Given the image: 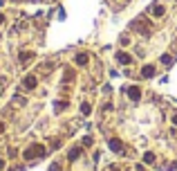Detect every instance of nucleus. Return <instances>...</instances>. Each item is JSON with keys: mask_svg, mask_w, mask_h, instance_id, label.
Wrapping results in <instances>:
<instances>
[{"mask_svg": "<svg viewBox=\"0 0 177 171\" xmlns=\"http://www.w3.org/2000/svg\"><path fill=\"white\" fill-rule=\"evenodd\" d=\"M117 61H119L121 66H130V63H132V56L128 54V52H117Z\"/></svg>", "mask_w": 177, "mask_h": 171, "instance_id": "nucleus-6", "label": "nucleus"}, {"mask_svg": "<svg viewBox=\"0 0 177 171\" xmlns=\"http://www.w3.org/2000/svg\"><path fill=\"white\" fill-rule=\"evenodd\" d=\"M119 43H121L123 47H128V45H130V36H128V34H123V36H121V41H119Z\"/></svg>", "mask_w": 177, "mask_h": 171, "instance_id": "nucleus-11", "label": "nucleus"}, {"mask_svg": "<svg viewBox=\"0 0 177 171\" xmlns=\"http://www.w3.org/2000/svg\"><path fill=\"white\" fill-rule=\"evenodd\" d=\"M173 124L177 126V113H175V115H173Z\"/></svg>", "mask_w": 177, "mask_h": 171, "instance_id": "nucleus-15", "label": "nucleus"}, {"mask_svg": "<svg viewBox=\"0 0 177 171\" xmlns=\"http://www.w3.org/2000/svg\"><path fill=\"white\" fill-rule=\"evenodd\" d=\"M155 72H157L155 66H143V68H141V77H143V79H150V77H155Z\"/></svg>", "mask_w": 177, "mask_h": 171, "instance_id": "nucleus-8", "label": "nucleus"}, {"mask_svg": "<svg viewBox=\"0 0 177 171\" xmlns=\"http://www.w3.org/2000/svg\"><path fill=\"white\" fill-rule=\"evenodd\" d=\"M5 167H7V162L2 160V158H0V171H5Z\"/></svg>", "mask_w": 177, "mask_h": 171, "instance_id": "nucleus-14", "label": "nucleus"}, {"mask_svg": "<svg viewBox=\"0 0 177 171\" xmlns=\"http://www.w3.org/2000/svg\"><path fill=\"white\" fill-rule=\"evenodd\" d=\"M90 111H92V108H90V104H87V101H85V104H81V113H83V115H87Z\"/></svg>", "mask_w": 177, "mask_h": 171, "instance_id": "nucleus-13", "label": "nucleus"}, {"mask_svg": "<svg viewBox=\"0 0 177 171\" xmlns=\"http://www.w3.org/2000/svg\"><path fill=\"white\" fill-rule=\"evenodd\" d=\"M79 156H81V146H74L70 153H67V160L70 162H74V160H79Z\"/></svg>", "mask_w": 177, "mask_h": 171, "instance_id": "nucleus-9", "label": "nucleus"}, {"mask_svg": "<svg viewBox=\"0 0 177 171\" xmlns=\"http://www.w3.org/2000/svg\"><path fill=\"white\" fill-rule=\"evenodd\" d=\"M43 156H45V146L43 144H34V146H29V149L23 153L25 160H34V158H43Z\"/></svg>", "mask_w": 177, "mask_h": 171, "instance_id": "nucleus-1", "label": "nucleus"}, {"mask_svg": "<svg viewBox=\"0 0 177 171\" xmlns=\"http://www.w3.org/2000/svg\"><path fill=\"white\" fill-rule=\"evenodd\" d=\"M108 149H110V151H114V153H121V151H123V142L117 140V137H112V140L108 142Z\"/></svg>", "mask_w": 177, "mask_h": 171, "instance_id": "nucleus-4", "label": "nucleus"}, {"mask_svg": "<svg viewBox=\"0 0 177 171\" xmlns=\"http://www.w3.org/2000/svg\"><path fill=\"white\" fill-rule=\"evenodd\" d=\"M87 61H90V54H87V52H79V54L74 56L76 66H87Z\"/></svg>", "mask_w": 177, "mask_h": 171, "instance_id": "nucleus-5", "label": "nucleus"}, {"mask_svg": "<svg viewBox=\"0 0 177 171\" xmlns=\"http://www.w3.org/2000/svg\"><path fill=\"white\" fill-rule=\"evenodd\" d=\"M148 14L152 16V18H162V16H166V7L164 5H159V2H155V5L148 9Z\"/></svg>", "mask_w": 177, "mask_h": 171, "instance_id": "nucleus-2", "label": "nucleus"}, {"mask_svg": "<svg viewBox=\"0 0 177 171\" xmlns=\"http://www.w3.org/2000/svg\"><path fill=\"white\" fill-rule=\"evenodd\" d=\"M2 131H5V124H0V133H2Z\"/></svg>", "mask_w": 177, "mask_h": 171, "instance_id": "nucleus-17", "label": "nucleus"}, {"mask_svg": "<svg viewBox=\"0 0 177 171\" xmlns=\"http://www.w3.org/2000/svg\"><path fill=\"white\" fill-rule=\"evenodd\" d=\"M170 54H162V63H164V66H170Z\"/></svg>", "mask_w": 177, "mask_h": 171, "instance_id": "nucleus-12", "label": "nucleus"}, {"mask_svg": "<svg viewBox=\"0 0 177 171\" xmlns=\"http://www.w3.org/2000/svg\"><path fill=\"white\" fill-rule=\"evenodd\" d=\"M2 23H5V16H2V14H0V25H2Z\"/></svg>", "mask_w": 177, "mask_h": 171, "instance_id": "nucleus-16", "label": "nucleus"}, {"mask_svg": "<svg viewBox=\"0 0 177 171\" xmlns=\"http://www.w3.org/2000/svg\"><path fill=\"white\" fill-rule=\"evenodd\" d=\"M36 86H38V79H36V74H27L25 79H23V88H25V90H34Z\"/></svg>", "mask_w": 177, "mask_h": 171, "instance_id": "nucleus-3", "label": "nucleus"}, {"mask_svg": "<svg viewBox=\"0 0 177 171\" xmlns=\"http://www.w3.org/2000/svg\"><path fill=\"white\" fill-rule=\"evenodd\" d=\"M143 162H148V164H152V162H155V153H143Z\"/></svg>", "mask_w": 177, "mask_h": 171, "instance_id": "nucleus-10", "label": "nucleus"}, {"mask_svg": "<svg viewBox=\"0 0 177 171\" xmlns=\"http://www.w3.org/2000/svg\"><path fill=\"white\" fill-rule=\"evenodd\" d=\"M126 95L130 97L132 101H137V99H139V97H141V90H139L137 86H130V88H126Z\"/></svg>", "mask_w": 177, "mask_h": 171, "instance_id": "nucleus-7", "label": "nucleus"}]
</instances>
